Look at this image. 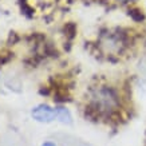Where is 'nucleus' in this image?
<instances>
[{"label": "nucleus", "mask_w": 146, "mask_h": 146, "mask_svg": "<svg viewBox=\"0 0 146 146\" xmlns=\"http://www.w3.org/2000/svg\"><path fill=\"white\" fill-rule=\"evenodd\" d=\"M119 106L117 94L109 87H102L97 90L93 95V107L99 114L110 115Z\"/></svg>", "instance_id": "f257e3e1"}, {"label": "nucleus", "mask_w": 146, "mask_h": 146, "mask_svg": "<svg viewBox=\"0 0 146 146\" xmlns=\"http://www.w3.org/2000/svg\"><path fill=\"white\" fill-rule=\"evenodd\" d=\"M32 118L36 119L38 122H52V121L58 119L63 122V123H70L71 122V114L70 111L64 109V107H58V109H52L48 105H39L32 110Z\"/></svg>", "instance_id": "f03ea898"}, {"label": "nucleus", "mask_w": 146, "mask_h": 146, "mask_svg": "<svg viewBox=\"0 0 146 146\" xmlns=\"http://www.w3.org/2000/svg\"><path fill=\"white\" fill-rule=\"evenodd\" d=\"M42 146H55V145H54L52 142H44V143H43Z\"/></svg>", "instance_id": "7ed1b4c3"}, {"label": "nucleus", "mask_w": 146, "mask_h": 146, "mask_svg": "<svg viewBox=\"0 0 146 146\" xmlns=\"http://www.w3.org/2000/svg\"><path fill=\"white\" fill-rule=\"evenodd\" d=\"M118 1H131V0H118Z\"/></svg>", "instance_id": "20e7f679"}]
</instances>
